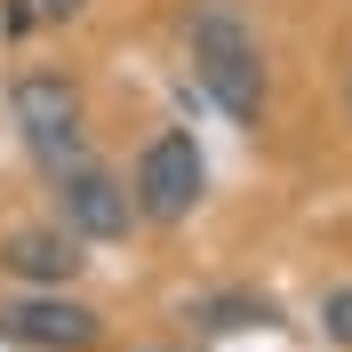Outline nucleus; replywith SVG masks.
Listing matches in <instances>:
<instances>
[{"mask_svg":"<svg viewBox=\"0 0 352 352\" xmlns=\"http://www.w3.org/2000/svg\"><path fill=\"white\" fill-rule=\"evenodd\" d=\"M136 224H184L208 200V153L192 144V129H153L129 160Z\"/></svg>","mask_w":352,"mask_h":352,"instance_id":"3","label":"nucleus"},{"mask_svg":"<svg viewBox=\"0 0 352 352\" xmlns=\"http://www.w3.org/2000/svg\"><path fill=\"white\" fill-rule=\"evenodd\" d=\"M0 344H16V352H96L104 344V312L80 305L72 288H16V296H0Z\"/></svg>","mask_w":352,"mask_h":352,"instance_id":"4","label":"nucleus"},{"mask_svg":"<svg viewBox=\"0 0 352 352\" xmlns=\"http://www.w3.org/2000/svg\"><path fill=\"white\" fill-rule=\"evenodd\" d=\"M320 336L352 352V280H336L329 296H320Z\"/></svg>","mask_w":352,"mask_h":352,"instance_id":"7","label":"nucleus"},{"mask_svg":"<svg viewBox=\"0 0 352 352\" xmlns=\"http://www.w3.org/2000/svg\"><path fill=\"white\" fill-rule=\"evenodd\" d=\"M344 112H352V72H344Z\"/></svg>","mask_w":352,"mask_h":352,"instance_id":"9","label":"nucleus"},{"mask_svg":"<svg viewBox=\"0 0 352 352\" xmlns=\"http://www.w3.org/2000/svg\"><path fill=\"white\" fill-rule=\"evenodd\" d=\"M48 184H56V224H65V232H80V241H129L136 192H129L120 168H104V160H72V168L48 176Z\"/></svg>","mask_w":352,"mask_h":352,"instance_id":"5","label":"nucleus"},{"mask_svg":"<svg viewBox=\"0 0 352 352\" xmlns=\"http://www.w3.org/2000/svg\"><path fill=\"white\" fill-rule=\"evenodd\" d=\"M8 120H16V144L32 153L41 176H65L72 160H88V96L72 72H16Z\"/></svg>","mask_w":352,"mask_h":352,"instance_id":"2","label":"nucleus"},{"mask_svg":"<svg viewBox=\"0 0 352 352\" xmlns=\"http://www.w3.org/2000/svg\"><path fill=\"white\" fill-rule=\"evenodd\" d=\"M88 0H32V16H48V24H65V16H80Z\"/></svg>","mask_w":352,"mask_h":352,"instance_id":"8","label":"nucleus"},{"mask_svg":"<svg viewBox=\"0 0 352 352\" xmlns=\"http://www.w3.org/2000/svg\"><path fill=\"white\" fill-rule=\"evenodd\" d=\"M184 56H192V80L217 96V112L232 120H256L272 80H264V41L248 24L241 0H192L184 8Z\"/></svg>","mask_w":352,"mask_h":352,"instance_id":"1","label":"nucleus"},{"mask_svg":"<svg viewBox=\"0 0 352 352\" xmlns=\"http://www.w3.org/2000/svg\"><path fill=\"white\" fill-rule=\"evenodd\" d=\"M80 232L65 224H16V232H0V272L16 288H72L80 280Z\"/></svg>","mask_w":352,"mask_h":352,"instance_id":"6","label":"nucleus"}]
</instances>
